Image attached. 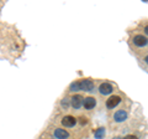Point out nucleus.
Wrapping results in <instances>:
<instances>
[{
	"label": "nucleus",
	"instance_id": "nucleus-8",
	"mask_svg": "<svg viewBox=\"0 0 148 139\" xmlns=\"http://www.w3.org/2000/svg\"><path fill=\"white\" fill-rule=\"evenodd\" d=\"M99 92L101 95H110L111 92H112V86L110 85V83H101L100 87H99Z\"/></svg>",
	"mask_w": 148,
	"mask_h": 139
},
{
	"label": "nucleus",
	"instance_id": "nucleus-1",
	"mask_svg": "<svg viewBox=\"0 0 148 139\" xmlns=\"http://www.w3.org/2000/svg\"><path fill=\"white\" fill-rule=\"evenodd\" d=\"M80 82V91H85V92H92L95 88L94 82L89 78H85V80H82Z\"/></svg>",
	"mask_w": 148,
	"mask_h": 139
},
{
	"label": "nucleus",
	"instance_id": "nucleus-7",
	"mask_svg": "<svg viewBox=\"0 0 148 139\" xmlns=\"http://www.w3.org/2000/svg\"><path fill=\"white\" fill-rule=\"evenodd\" d=\"M83 106H84V108H86V109L94 108L96 106V99L94 98V97H86V98H84Z\"/></svg>",
	"mask_w": 148,
	"mask_h": 139
},
{
	"label": "nucleus",
	"instance_id": "nucleus-15",
	"mask_svg": "<svg viewBox=\"0 0 148 139\" xmlns=\"http://www.w3.org/2000/svg\"><path fill=\"white\" fill-rule=\"evenodd\" d=\"M145 32H146V35H148V25L145 27Z\"/></svg>",
	"mask_w": 148,
	"mask_h": 139
},
{
	"label": "nucleus",
	"instance_id": "nucleus-16",
	"mask_svg": "<svg viewBox=\"0 0 148 139\" xmlns=\"http://www.w3.org/2000/svg\"><path fill=\"white\" fill-rule=\"evenodd\" d=\"M145 61H146V63L148 65V55H147V56H146V58H145Z\"/></svg>",
	"mask_w": 148,
	"mask_h": 139
},
{
	"label": "nucleus",
	"instance_id": "nucleus-9",
	"mask_svg": "<svg viewBox=\"0 0 148 139\" xmlns=\"http://www.w3.org/2000/svg\"><path fill=\"white\" fill-rule=\"evenodd\" d=\"M54 137L57 139H66V138L69 137V133L67 131H64V129H62V128H57L54 131Z\"/></svg>",
	"mask_w": 148,
	"mask_h": 139
},
{
	"label": "nucleus",
	"instance_id": "nucleus-3",
	"mask_svg": "<svg viewBox=\"0 0 148 139\" xmlns=\"http://www.w3.org/2000/svg\"><path fill=\"white\" fill-rule=\"evenodd\" d=\"M83 102H84V98H83L80 95H74V96L72 97V99H71V103H72V106H73V108H75V109H78V108L82 107V106H83Z\"/></svg>",
	"mask_w": 148,
	"mask_h": 139
},
{
	"label": "nucleus",
	"instance_id": "nucleus-14",
	"mask_svg": "<svg viewBox=\"0 0 148 139\" xmlns=\"http://www.w3.org/2000/svg\"><path fill=\"white\" fill-rule=\"evenodd\" d=\"M80 123H82V124H86V118H83V117H82V118H80Z\"/></svg>",
	"mask_w": 148,
	"mask_h": 139
},
{
	"label": "nucleus",
	"instance_id": "nucleus-6",
	"mask_svg": "<svg viewBox=\"0 0 148 139\" xmlns=\"http://www.w3.org/2000/svg\"><path fill=\"white\" fill-rule=\"evenodd\" d=\"M126 118H127V113H126V111H123V109H120L114 114V119H115V122H117V123H121L123 120H126Z\"/></svg>",
	"mask_w": 148,
	"mask_h": 139
},
{
	"label": "nucleus",
	"instance_id": "nucleus-10",
	"mask_svg": "<svg viewBox=\"0 0 148 139\" xmlns=\"http://www.w3.org/2000/svg\"><path fill=\"white\" fill-rule=\"evenodd\" d=\"M94 137L96 139H103L105 137V128H99L96 129L95 133H94Z\"/></svg>",
	"mask_w": 148,
	"mask_h": 139
},
{
	"label": "nucleus",
	"instance_id": "nucleus-13",
	"mask_svg": "<svg viewBox=\"0 0 148 139\" xmlns=\"http://www.w3.org/2000/svg\"><path fill=\"white\" fill-rule=\"evenodd\" d=\"M123 139H138L136 136H132V134H130V136H126Z\"/></svg>",
	"mask_w": 148,
	"mask_h": 139
},
{
	"label": "nucleus",
	"instance_id": "nucleus-12",
	"mask_svg": "<svg viewBox=\"0 0 148 139\" xmlns=\"http://www.w3.org/2000/svg\"><path fill=\"white\" fill-rule=\"evenodd\" d=\"M62 107H64V108L68 107V99H67V98H64V99L62 101Z\"/></svg>",
	"mask_w": 148,
	"mask_h": 139
},
{
	"label": "nucleus",
	"instance_id": "nucleus-4",
	"mask_svg": "<svg viewBox=\"0 0 148 139\" xmlns=\"http://www.w3.org/2000/svg\"><path fill=\"white\" fill-rule=\"evenodd\" d=\"M133 44L138 46V47H142V46H146L148 44V40L146 36H143V35H136L135 38H133Z\"/></svg>",
	"mask_w": 148,
	"mask_h": 139
},
{
	"label": "nucleus",
	"instance_id": "nucleus-5",
	"mask_svg": "<svg viewBox=\"0 0 148 139\" xmlns=\"http://www.w3.org/2000/svg\"><path fill=\"white\" fill-rule=\"evenodd\" d=\"M75 123H77V119L72 117V115H66L63 119H62V124L64 127H68V128H72L75 126Z\"/></svg>",
	"mask_w": 148,
	"mask_h": 139
},
{
	"label": "nucleus",
	"instance_id": "nucleus-17",
	"mask_svg": "<svg viewBox=\"0 0 148 139\" xmlns=\"http://www.w3.org/2000/svg\"><path fill=\"white\" fill-rule=\"evenodd\" d=\"M112 139H123V138H121V137H115V138H112Z\"/></svg>",
	"mask_w": 148,
	"mask_h": 139
},
{
	"label": "nucleus",
	"instance_id": "nucleus-11",
	"mask_svg": "<svg viewBox=\"0 0 148 139\" xmlns=\"http://www.w3.org/2000/svg\"><path fill=\"white\" fill-rule=\"evenodd\" d=\"M69 90L71 91H80V82H73L71 86H69Z\"/></svg>",
	"mask_w": 148,
	"mask_h": 139
},
{
	"label": "nucleus",
	"instance_id": "nucleus-2",
	"mask_svg": "<svg viewBox=\"0 0 148 139\" xmlns=\"http://www.w3.org/2000/svg\"><path fill=\"white\" fill-rule=\"evenodd\" d=\"M120 102H121V97L119 96H111L110 98L106 101V107L109 109H114L116 106L120 104Z\"/></svg>",
	"mask_w": 148,
	"mask_h": 139
}]
</instances>
